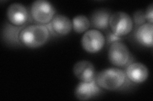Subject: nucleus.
Here are the masks:
<instances>
[{"mask_svg":"<svg viewBox=\"0 0 153 101\" xmlns=\"http://www.w3.org/2000/svg\"><path fill=\"white\" fill-rule=\"evenodd\" d=\"M49 37L50 31L47 25L37 23L24 28L19 35V40L26 47L38 48L46 44Z\"/></svg>","mask_w":153,"mask_h":101,"instance_id":"f257e3e1","label":"nucleus"},{"mask_svg":"<svg viewBox=\"0 0 153 101\" xmlns=\"http://www.w3.org/2000/svg\"><path fill=\"white\" fill-rule=\"evenodd\" d=\"M125 72L116 68L105 69L96 75L95 81L100 88L107 90H116L126 82Z\"/></svg>","mask_w":153,"mask_h":101,"instance_id":"f03ea898","label":"nucleus"},{"mask_svg":"<svg viewBox=\"0 0 153 101\" xmlns=\"http://www.w3.org/2000/svg\"><path fill=\"white\" fill-rule=\"evenodd\" d=\"M109 27L113 33L118 37H122L130 33L133 27L131 17L123 12L112 13L109 19Z\"/></svg>","mask_w":153,"mask_h":101,"instance_id":"7ed1b4c3","label":"nucleus"},{"mask_svg":"<svg viewBox=\"0 0 153 101\" xmlns=\"http://www.w3.org/2000/svg\"><path fill=\"white\" fill-rule=\"evenodd\" d=\"M31 15L32 18L40 24L49 23L55 15L53 5L46 0H36L31 4Z\"/></svg>","mask_w":153,"mask_h":101,"instance_id":"20e7f679","label":"nucleus"},{"mask_svg":"<svg viewBox=\"0 0 153 101\" xmlns=\"http://www.w3.org/2000/svg\"><path fill=\"white\" fill-rule=\"evenodd\" d=\"M105 43L103 33L97 29H91L84 32L81 39L83 49L89 53H97L102 49Z\"/></svg>","mask_w":153,"mask_h":101,"instance_id":"39448f33","label":"nucleus"},{"mask_svg":"<svg viewBox=\"0 0 153 101\" xmlns=\"http://www.w3.org/2000/svg\"><path fill=\"white\" fill-rule=\"evenodd\" d=\"M108 57L110 62L114 66L123 67L130 60V52L127 46L120 41L112 43L110 46Z\"/></svg>","mask_w":153,"mask_h":101,"instance_id":"423d86ee","label":"nucleus"},{"mask_svg":"<svg viewBox=\"0 0 153 101\" xmlns=\"http://www.w3.org/2000/svg\"><path fill=\"white\" fill-rule=\"evenodd\" d=\"M7 16L8 21L16 26H23L28 20V12L22 4L13 3L7 8Z\"/></svg>","mask_w":153,"mask_h":101,"instance_id":"0eeeda50","label":"nucleus"},{"mask_svg":"<svg viewBox=\"0 0 153 101\" xmlns=\"http://www.w3.org/2000/svg\"><path fill=\"white\" fill-rule=\"evenodd\" d=\"M50 32L54 36H66L73 28L72 22L64 15H55L51 22L47 25Z\"/></svg>","mask_w":153,"mask_h":101,"instance_id":"6e6552de","label":"nucleus"},{"mask_svg":"<svg viewBox=\"0 0 153 101\" xmlns=\"http://www.w3.org/2000/svg\"><path fill=\"white\" fill-rule=\"evenodd\" d=\"M73 71L76 78L85 82L93 81L97 75L93 64L88 60L76 62L74 66Z\"/></svg>","mask_w":153,"mask_h":101,"instance_id":"1a4fd4ad","label":"nucleus"},{"mask_svg":"<svg viewBox=\"0 0 153 101\" xmlns=\"http://www.w3.org/2000/svg\"><path fill=\"white\" fill-rule=\"evenodd\" d=\"M126 78L135 84L144 82L149 76V70L141 62H133L129 65L126 70Z\"/></svg>","mask_w":153,"mask_h":101,"instance_id":"9d476101","label":"nucleus"},{"mask_svg":"<svg viewBox=\"0 0 153 101\" xmlns=\"http://www.w3.org/2000/svg\"><path fill=\"white\" fill-rule=\"evenodd\" d=\"M100 91V87L94 80L90 82H80L75 89V97L81 101H86L91 99Z\"/></svg>","mask_w":153,"mask_h":101,"instance_id":"9b49d317","label":"nucleus"},{"mask_svg":"<svg viewBox=\"0 0 153 101\" xmlns=\"http://www.w3.org/2000/svg\"><path fill=\"white\" fill-rule=\"evenodd\" d=\"M111 12L107 8H98L93 12L90 18V23L94 29L106 30L109 27V19Z\"/></svg>","mask_w":153,"mask_h":101,"instance_id":"f8f14e48","label":"nucleus"},{"mask_svg":"<svg viewBox=\"0 0 153 101\" xmlns=\"http://www.w3.org/2000/svg\"><path fill=\"white\" fill-rule=\"evenodd\" d=\"M152 33L153 23L146 22L143 25L138 26L135 32L137 41L143 46L152 47Z\"/></svg>","mask_w":153,"mask_h":101,"instance_id":"ddd939ff","label":"nucleus"},{"mask_svg":"<svg viewBox=\"0 0 153 101\" xmlns=\"http://www.w3.org/2000/svg\"><path fill=\"white\" fill-rule=\"evenodd\" d=\"M25 27V25L19 27L13 25L12 23H6L1 32L3 40L10 44L22 45L19 40V35Z\"/></svg>","mask_w":153,"mask_h":101,"instance_id":"4468645a","label":"nucleus"},{"mask_svg":"<svg viewBox=\"0 0 153 101\" xmlns=\"http://www.w3.org/2000/svg\"><path fill=\"white\" fill-rule=\"evenodd\" d=\"M91 26L89 19L84 15L75 16L72 20V27L74 31L81 33L88 31Z\"/></svg>","mask_w":153,"mask_h":101,"instance_id":"2eb2a0df","label":"nucleus"},{"mask_svg":"<svg viewBox=\"0 0 153 101\" xmlns=\"http://www.w3.org/2000/svg\"><path fill=\"white\" fill-rule=\"evenodd\" d=\"M133 22L138 26H140L146 23L147 20L144 12L142 10H137L135 12L133 15Z\"/></svg>","mask_w":153,"mask_h":101,"instance_id":"dca6fc26","label":"nucleus"},{"mask_svg":"<svg viewBox=\"0 0 153 101\" xmlns=\"http://www.w3.org/2000/svg\"><path fill=\"white\" fill-rule=\"evenodd\" d=\"M146 20L147 22L153 23V4H150L146 8V10L144 12Z\"/></svg>","mask_w":153,"mask_h":101,"instance_id":"f3484780","label":"nucleus"},{"mask_svg":"<svg viewBox=\"0 0 153 101\" xmlns=\"http://www.w3.org/2000/svg\"><path fill=\"white\" fill-rule=\"evenodd\" d=\"M120 40H121V37L116 36L112 32H110L107 36V41L108 43H111L112 44L113 42L119 41Z\"/></svg>","mask_w":153,"mask_h":101,"instance_id":"a211bd4d","label":"nucleus"}]
</instances>
